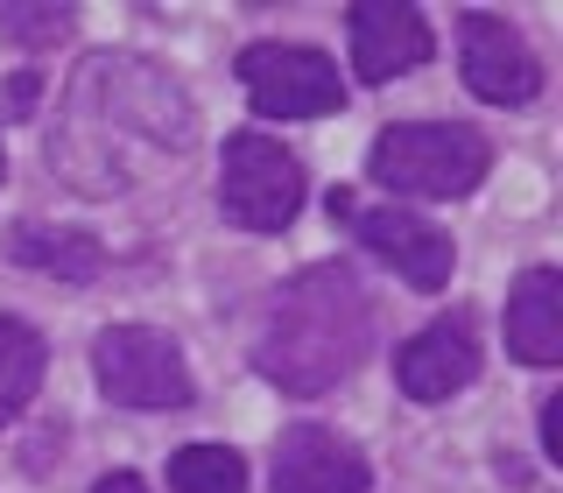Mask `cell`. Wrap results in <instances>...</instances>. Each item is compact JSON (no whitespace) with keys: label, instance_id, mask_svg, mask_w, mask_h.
Here are the masks:
<instances>
[{"label":"cell","instance_id":"obj_19","mask_svg":"<svg viewBox=\"0 0 563 493\" xmlns=\"http://www.w3.org/2000/svg\"><path fill=\"white\" fill-rule=\"evenodd\" d=\"M92 493H148V486H141V480H134V472H106V480H99Z\"/></svg>","mask_w":563,"mask_h":493},{"label":"cell","instance_id":"obj_4","mask_svg":"<svg viewBox=\"0 0 563 493\" xmlns=\"http://www.w3.org/2000/svg\"><path fill=\"white\" fill-rule=\"evenodd\" d=\"M219 211L246 233H282L303 211V163L268 134H233L219 155Z\"/></svg>","mask_w":563,"mask_h":493},{"label":"cell","instance_id":"obj_18","mask_svg":"<svg viewBox=\"0 0 563 493\" xmlns=\"http://www.w3.org/2000/svg\"><path fill=\"white\" fill-rule=\"evenodd\" d=\"M29 106H35V78H14L8 85V113H29Z\"/></svg>","mask_w":563,"mask_h":493},{"label":"cell","instance_id":"obj_1","mask_svg":"<svg viewBox=\"0 0 563 493\" xmlns=\"http://www.w3.org/2000/svg\"><path fill=\"white\" fill-rule=\"evenodd\" d=\"M190 141H198V113H190L184 85L141 57L99 50L78 64L64 92V128L49 134V163L85 198H113L155 163H184Z\"/></svg>","mask_w":563,"mask_h":493},{"label":"cell","instance_id":"obj_20","mask_svg":"<svg viewBox=\"0 0 563 493\" xmlns=\"http://www.w3.org/2000/svg\"><path fill=\"white\" fill-rule=\"evenodd\" d=\"M0 169H8V149H0Z\"/></svg>","mask_w":563,"mask_h":493},{"label":"cell","instance_id":"obj_17","mask_svg":"<svg viewBox=\"0 0 563 493\" xmlns=\"http://www.w3.org/2000/svg\"><path fill=\"white\" fill-rule=\"evenodd\" d=\"M542 451H550V458H563V395H550V402H542Z\"/></svg>","mask_w":563,"mask_h":493},{"label":"cell","instance_id":"obj_14","mask_svg":"<svg viewBox=\"0 0 563 493\" xmlns=\"http://www.w3.org/2000/svg\"><path fill=\"white\" fill-rule=\"evenodd\" d=\"M43 366H49L43 339H35L22 317H0V430H8V423L35 402V387H43Z\"/></svg>","mask_w":563,"mask_h":493},{"label":"cell","instance_id":"obj_6","mask_svg":"<svg viewBox=\"0 0 563 493\" xmlns=\"http://www.w3.org/2000/svg\"><path fill=\"white\" fill-rule=\"evenodd\" d=\"M233 70H240L246 99H254V113H268V120H324L345 106L339 64L303 43H246Z\"/></svg>","mask_w":563,"mask_h":493},{"label":"cell","instance_id":"obj_3","mask_svg":"<svg viewBox=\"0 0 563 493\" xmlns=\"http://www.w3.org/2000/svg\"><path fill=\"white\" fill-rule=\"evenodd\" d=\"M366 169H374V184L395 190V198H437L444 205V198H465V190L486 184L493 149L465 120H409V128L374 134Z\"/></svg>","mask_w":563,"mask_h":493},{"label":"cell","instance_id":"obj_12","mask_svg":"<svg viewBox=\"0 0 563 493\" xmlns=\"http://www.w3.org/2000/svg\"><path fill=\"white\" fill-rule=\"evenodd\" d=\"M507 352L521 366H556L563 360V275L528 269L507 296Z\"/></svg>","mask_w":563,"mask_h":493},{"label":"cell","instance_id":"obj_8","mask_svg":"<svg viewBox=\"0 0 563 493\" xmlns=\"http://www.w3.org/2000/svg\"><path fill=\"white\" fill-rule=\"evenodd\" d=\"M457 64H465V85L486 106H528V99L542 92L536 50L521 43L515 22H500V14H486V8L457 22Z\"/></svg>","mask_w":563,"mask_h":493},{"label":"cell","instance_id":"obj_7","mask_svg":"<svg viewBox=\"0 0 563 493\" xmlns=\"http://www.w3.org/2000/svg\"><path fill=\"white\" fill-rule=\"evenodd\" d=\"M331 219H345L352 233H360V246H374L387 269L401 282H416V289H444L451 282L457 254L422 211H409V205H352L345 190H331Z\"/></svg>","mask_w":563,"mask_h":493},{"label":"cell","instance_id":"obj_16","mask_svg":"<svg viewBox=\"0 0 563 493\" xmlns=\"http://www.w3.org/2000/svg\"><path fill=\"white\" fill-rule=\"evenodd\" d=\"M70 22H78V8H22V0H0V35H14V43H29V50L70 35Z\"/></svg>","mask_w":563,"mask_h":493},{"label":"cell","instance_id":"obj_11","mask_svg":"<svg viewBox=\"0 0 563 493\" xmlns=\"http://www.w3.org/2000/svg\"><path fill=\"white\" fill-rule=\"evenodd\" d=\"M345 35H352V78L366 85H387L401 70L430 64V22L416 8H387V0H360L345 8Z\"/></svg>","mask_w":563,"mask_h":493},{"label":"cell","instance_id":"obj_10","mask_svg":"<svg viewBox=\"0 0 563 493\" xmlns=\"http://www.w3.org/2000/svg\"><path fill=\"white\" fill-rule=\"evenodd\" d=\"M374 472L366 458L331 437L324 423H289L275 437V472H268V493H366Z\"/></svg>","mask_w":563,"mask_h":493},{"label":"cell","instance_id":"obj_15","mask_svg":"<svg viewBox=\"0 0 563 493\" xmlns=\"http://www.w3.org/2000/svg\"><path fill=\"white\" fill-rule=\"evenodd\" d=\"M176 493H246V458L233 445H184L169 458Z\"/></svg>","mask_w":563,"mask_h":493},{"label":"cell","instance_id":"obj_9","mask_svg":"<svg viewBox=\"0 0 563 493\" xmlns=\"http://www.w3.org/2000/svg\"><path fill=\"white\" fill-rule=\"evenodd\" d=\"M472 374H479V339H472L465 310L422 325L416 339L395 352V387L409 402H451L457 387H472Z\"/></svg>","mask_w":563,"mask_h":493},{"label":"cell","instance_id":"obj_13","mask_svg":"<svg viewBox=\"0 0 563 493\" xmlns=\"http://www.w3.org/2000/svg\"><path fill=\"white\" fill-rule=\"evenodd\" d=\"M8 254L35 275H64V282H92L106 269V246L92 233H70V226H14Z\"/></svg>","mask_w":563,"mask_h":493},{"label":"cell","instance_id":"obj_5","mask_svg":"<svg viewBox=\"0 0 563 493\" xmlns=\"http://www.w3.org/2000/svg\"><path fill=\"white\" fill-rule=\"evenodd\" d=\"M92 381L120 409H184L190 402V366L176 339L148 325H106L92 339Z\"/></svg>","mask_w":563,"mask_h":493},{"label":"cell","instance_id":"obj_2","mask_svg":"<svg viewBox=\"0 0 563 493\" xmlns=\"http://www.w3.org/2000/svg\"><path fill=\"white\" fill-rule=\"evenodd\" d=\"M366 339H374V304L360 275L345 261H324L275 289L268 325L254 339V366L282 395H324L366 360Z\"/></svg>","mask_w":563,"mask_h":493}]
</instances>
